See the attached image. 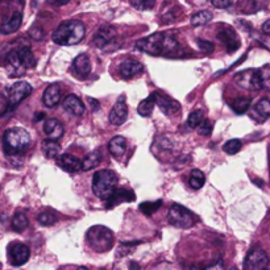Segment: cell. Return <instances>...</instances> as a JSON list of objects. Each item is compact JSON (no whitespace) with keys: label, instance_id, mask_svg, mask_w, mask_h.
Returning <instances> with one entry per match:
<instances>
[{"label":"cell","instance_id":"cell-1","mask_svg":"<svg viewBox=\"0 0 270 270\" xmlns=\"http://www.w3.org/2000/svg\"><path fill=\"white\" fill-rule=\"evenodd\" d=\"M136 48L140 51L150 55H165V57H178L182 50L179 44L173 36L164 32H157L145 38L136 41Z\"/></svg>","mask_w":270,"mask_h":270},{"label":"cell","instance_id":"cell-2","mask_svg":"<svg viewBox=\"0 0 270 270\" xmlns=\"http://www.w3.org/2000/svg\"><path fill=\"white\" fill-rule=\"evenodd\" d=\"M34 66H36V58L28 47L13 49L9 51L5 58V68L8 75L12 78L24 75L26 69H32Z\"/></svg>","mask_w":270,"mask_h":270},{"label":"cell","instance_id":"cell-3","mask_svg":"<svg viewBox=\"0 0 270 270\" xmlns=\"http://www.w3.org/2000/svg\"><path fill=\"white\" fill-rule=\"evenodd\" d=\"M86 34L85 24L79 20H68L61 23L53 32V41L61 47H70L79 44Z\"/></svg>","mask_w":270,"mask_h":270},{"label":"cell","instance_id":"cell-4","mask_svg":"<svg viewBox=\"0 0 270 270\" xmlns=\"http://www.w3.org/2000/svg\"><path fill=\"white\" fill-rule=\"evenodd\" d=\"M30 141V135L24 128H9L3 136V149L7 156H20L29 149Z\"/></svg>","mask_w":270,"mask_h":270},{"label":"cell","instance_id":"cell-5","mask_svg":"<svg viewBox=\"0 0 270 270\" xmlns=\"http://www.w3.org/2000/svg\"><path fill=\"white\" fill-rule=\"evenodd\" d=\"M86 241L93 250L98 253L108 252L114 246L115 236L111 229L103 225H94L86 233Z\"/></svg>","mask_w":270,"mask_h":270},{"label":"cell","instance_id":"cell-6","mask_svg":"<svg viewBox=\"0 0 270 270\" xmlns=\"http://www.w3.org/2000/svg\"><path fill=\"white\" fill-rule=\"evenodd\" d=\"M118 175L108 169L99 170L93 177V193L101 200H107L118 187Z\"/></svg>","mask_w":270,"mask_h":270},{"label":"cell","instance_id":"cell-7","mask_svg":"<svg viewBox=\"0 0 270 270\" xmlns=\"http://www.w3.org/2000/svg\"><path fill=\"white\" fill-rule=\"evenodd\" d=\"M168 220L174 227L186 229V228H191L196 223V216L190 210H187L186 207L182 206V204L174 203L170 207L169 214H168Z\"/></svg>","mask_w":270,"mask_h":270},{"label":"cell","instance_id":"cell-8","mask_svg":"<svg viewBox=\"0 0 270 270\" xmlns=\"http://www.w3.org/2000/svg\"><path fill=\"white\" fill-rule=\"evenodd\" d=\"M32 91H33V89L28 82H24V80L15 82L7 93V95H8V111L16 108L24 99L29 97Z\"/></svg>","mask_w":270,"mask_h":270},{"label":"cell","instance_id":"cell-9","mask_svg":"<svg viewBox=\"0 0 270 270\" xmlns=\"http://www.w3.org/2000/svg\"><path fill=\"white\" fill-rule=\"evenodd\" d=\"M235 83L240 86L241 89L249 90V91H260V80H258V72L254 69H248L244 72L237 73L235 78Z\"/></svg>","mask_w":270,"mask_h":270},{"label":"cell","instance_id":"cell-10","mask_svg":"<svg viewBox=\"0 0 270 270\" xmlns=\"http://www.w3.org/2000/svg\"><path fill=\"white\" fill-rule=\"evenodd\" d=\"M269 264V256L261 248L252 249L244 260V269L261 270Z\"/></svg>","mask_w":270,"mask_h":270},{"label":"cell","instance_id":"cell-11","mask_svg":"<svg viewBox=\"0 0 270 270\" xmlns=\"http://www.w3.org/2000/svg\"><path fill=\"white\" fill-rule=\"evenodd\" d=\"M7 254H8V260L11 262V265L22 266L29 260L30 250L23 243H12L8 246Z\"/></svg>","mask_w":270,"mask_h":270},{"label":"cell","instance_id":"cell-12","mask_svg":"<svg viewBox=\"0 0 270 270\" xmlns=\"http://www.w3.org/2000/svg\"><path fill=\"white\" fill-rule=\"evenodd\" d=\"M116 29L111 25H101L94 37V45L99 49H106L116 40Z\"/></svg>","mask_w":270,"mask_h":270},{"label":"cell","instance_id":"cell-13","mask_svg":"<svg viewBox=\"0 0 270 270\" xmlns=\"http://www.w3.org/2000/svg\"><path fill=\"white\" fill-rule=\"evenodd\" d=\"M128 118V107L127 103H125V97L122 95V97L119 98L116 103L112 107V110L110 112V123L112 125H122L125 123Z\"/></svg>","mask_w":270,"mask_h":270},{"label":"cell","instance_id":"cell-14","mask_svg":"<svg viewBox=\"0 0 270 270\" xmlns=\"http://www.w3.org/2000/svg\"><path fill=\"white\" fill-rule=\"evenodd\" d=\"M218 38L225 45L228 53H233L240 48V40L237 37L236 32L231 26L220 28V30L218 32Z\"/></svg>","mask_w":270,"mask_h":270},{"label":"cell","instance_id":"cell-15","mask_svg":"<svg viewBox=\"0 0 270 270\" xmlns=\"http://www.w3.org/2000/svg\"><path fill=\"white\" fill-rule=\"evenodd\" d=\"M144 73V65L136 59H125L119 65V74L123 79H132Z\"/></svg>","mask_w":270,"mask_h":270},{"label":"cell","instance_id":"cell-16","mask_svg":"<svg viewBox=\"0 0 270 270\" xmlns=\"http://www.w3.org/2000/svg\"><path fill=\"white\" fill-rule=\"evenodd\" d=\"M73 74L79 78V79H86L91 73V62L87 54H79L74 58L72 64Z\"/></svg>","mask_w":270,"mask_h":270},{"label":"cell","instance_id":"cell-17","mask_svg":"<svg viewBox=\"0 0 270 270\" xmlns=\"http://www.w3.org/2000/svg\"><path fill=\"white\" fill-rule=\"evenodd\" d=\"M154 100H156L157 106L160 107V110L168 116L178 114L181 111V104L178 101L169 97H165L160 93H154Z\"/></svg>","mask_w":270,"mask_h":270},{"label":"cell","instance_id":"cell-18","mask_svg":"<svg viewBox=\"0 0 270 270\" xmlns=\"http://www.w3.org/2000/svg\"><path fill=\"white\" fill-rule=\"evenodd\" d=\"M57 165L68 173H78L79 170H82V161L78 157L69 154V153L58 154L57 156Z\"/></svg>","mask_w":270,"mask_h":270},{"label":"cell","instance_id":"cell-19","mask_svg":"<svg viewBox=\"0 0 270 270\" xmlns=\"http://www.w3.org/2000/svg\"><path fill=\"white\" fill-rule=\"evenodd\" d=\"M136 199L135 193L128 189H115L114 193L107 199V208H114L118 204H122L124 202H133Z\"/></svg>","mask_w":270,"mask_h":270},{"label":"cell","instance_id":"cell-20","mask_svg":"<svg viewBox=\"0 0 270 270\" xmlns=\"http://www.w3.org/2000/svg\"><path fill=\"white\" fill-rule=\"evenodd\" d=\"M59 101H61V85L59 83H51L44 91V106L48 107V108H53V107L58 106Z\"/></svg>","mask_w":270,"mask_h":270},{"label":"cell","instance_id":"cell-21","mask_svg":"<svg viewBox=\"0 0 270 270\" xmlns=\"http://www.w3.org/2000/svg\"><path fill=\"white\" fill-rule=\"evenodd\" d=\"M237 11L244 15L257 13L268 5L266 0H239L237 1Z\"/></svg>","mask_w":270,"mask_h":270},{"label":"cell","instance_id":"cell-22","mask_svg":"<svg viewBox=\"0 0 270 270\" xmlns=\"http://www.w3.org/2000/svg\"><path fill=\"white\" fill-rule=\"evenodd\" d=\"M62 107L66 112L73 116H82L85 114V104L75 95H68L62 101Z\"/></svg>","mask_w":270,"mask_h":270},{"label":"cell","instance_id":"cell-23","mask_svg":"<svg viewBox=\"0 0 270 270\" xmlns=\"http://www.w3.org/2000/svg\"><path fill=\"white\" fill-rule=\"evenodd\" d=\"M44 132L48 136V139L58 141L64 136L65 128L62 125V123L57 120V119H48L47 122L44 123Z\"/></svg>","mask_w":270,"mask_h":270},{"label":"cell","instance_id":"cell-24","mask_svg":"<svg viewBox=\"0 0 270 270\" xmlns=\"http://www.w3.org/2000/svg\"><path fill=\"white\" fill-rule=\"evenodd\" d=\"M125 149H127V140L124 139L123 136H115L108 144V150L115 158H120V157L124 156Z\"/></svg>","mask_w":270,"mask_h":270},{"label":"cell","instance_id":"cell-25","mask_svg":"<svg viewBox=\"0 0 270 270\" xmlns=\"http://www.w3.org/2000/svg\"><path fill=\"white\" fill-rule=\"evenodd\" d=\"M23 23V15L20 12H15L11 16L8 22L4 23L3 25L0 26V33L3 34H11L15 33L20 26H22Z\"/></svg>","mask_w":270,"mask_h":270},{"label":"cell","instance_id":"cell-26","mask_svg":"<svg viewBox=\"0 0 270 270\" xmlns=\"http://www.w3.org/2000/svg\"><path fill=\"white\" fill-rule=\"evenodd\" d=\"M254 116H257L258 122H264L270 118V100L269 99H261L257 101V104L253 107Z\"/></svg>","mask_w":270,"mask_h":270},{"label":"cell","instance_id":"cell-27","mask_svg":"<svg viewBox=\"0 0 270 270\" xmlns=\"http://www.w3.org/2000/svg\"><path fill=\"white\" fill-rule=\"evenodd\" d=\"M41 150H43L44 156L47 157V158H57L61 148H59V144L57 143V140L47 139L43 141Z\"/></svg>","mask_w":270,"mask_h":270},{"label":"cell","instance_id":"cell-28","mask_svg":"<svg viewBox=\"0 0 270 270\" xmlns=\"http://www.w3.org/2000/svg\"><path fill=\"white\" fill-rule=\"evenodd\" d=\"M154 106H156V100H154V94H152L140 103L139 107H137V112L143 118H149L153 114Z\"/></svg>","mask_w":270,"mask_h":270},{"label":"cell","instance_id":"cell-29","mask_svg":"<svg viewBox=\"0 0 270 270\" xmlns=\"http://www.w3.org/2000/svg\"><path fill=\"white\" fill-rule=\"evenodd\" d=\"M101 162V154L100 150H94V152L89 153L85 157V160L82 161V170L89 172V170L97 168L98 165Z\"/></svg>","mask_w":270,"mask_h":270},{"label":"cell","instance_id":"cell-30","mask_svg":"<svg viewBox=\"0 0 270 270\" xmlns=\"http://www.w3.org/2000/svg\"><path fill=\"white\" fill-rule=\"evenodd\" d=\"M29 225V220L24 212H16L12 219V228L16 232H24Z\"/></svg>","mask_w":270,"mask_h":270},{"label":"cell","instance_id":"cell-31","mask_svg":"<svg viewBox=\"0 0 270 270\" xmlns=\"http://www.w3.org/2000/svg\"><path fill=\"white\" fill-rule=\"evenodd\" d=\"M204 182H206V177H204L203 172L198 169H194L191 172L190 178H189V185L191 186V189H194V190L202 189Z\"/></svg>","mask_w":270,"mask_h":270},{"label":"cell","instance_id":"cell-32","mask_svg":"<svg viewBox=\"0 0 270 270\" xmlns=\"http://www.w3.org/2000/svg\"><path fill=\"white\" fill-rule=\"evenodd\" d=\"M258 80L261 90L270 91V65H266L264 68L258 69Z\"/></svg>","mask_w":270,"mask_h":270},{"label":"cell","instance_id":"cell-33","mask_svg":"<svg viewBox=\"0 0 270 270\" xmlns=\"http://www.w3.org/2000/svg\"><path fill=\"white\" fill-rule=\"evenodd\" d=\"M212 20V12L210 11H200V12L194 13L191 16V24L194 26H200L207 24L208 22Z\"/></svg>","mask_w":270,"mask_h":270},{"label":"cell","instance_id":"cell-34","mask_svg":"<svg viewBox=\"0 0 270 270\" xmlns=\"http://www.w3.org/2000/svg\"><path fill=\"white\" fill-rule=\"evenodd\" d=\"M229 106H231V108H232L236 114L241 115L249 110L250 100H249L248 98H237V99H235V100H232L229 103Z\"/></svg>","mask_w":270,"mask_h":270},{"label":"cell","instance_id":"cell-35","mask_svg":"<svg viewBox=\"0 0 270 270\" xmlns=\"http://www.w3.org/2000/svg\"><path fill=\"white\" fill-rule=\"evenodd\" d=\"M162 206V200L158 199L156 202H145L140 204V211L143 212L144 215L150 216L153 215L154 212L160 210V207Z\"/></svg>","mask_w":270,"mask_h":270},{"label":"cell","instance_id":"cell-36","mask_svg":"<svg viewBox=\"0 0 270 270\" xmlns=\"http://www.w3.org/2000/svg\"><path fill=\"white\" fill-rule=\"evenodd\" d=\"M37 220L41 225L48 227V225H53V224L57 223L58 218H57V215H55L53 211H45L41 212V214L37 216Z\"/></svg>","mask_w":270,"mask_h":270},{"label":"cell","instance_id":"cell-37","mask_svg":"<svg viewBox=\"0 0 270 270\" xmlns=\"http://www.w3.org/2000/svg\"><path fill=\"white\" fill-rule=\"evenodd\" d=\"M241 147H243V144H241L240 140L232 139L224 144L223 150L227 153V154H231V156H233V154H236V153L240 152Z\"/></svg>","mask_w":270,"mask_h":270},{"label":"cell","instance_id":"cell-38","mask_svg":"<svg viewBox=\"0 0 270 270\" xmlns=\"http://www.w3.org/2000/svg\"><path fill=\"white\" fill-rule=\"evenodd\" d=\"M203 119H204V116H203V111H193V112L189 115V118H187V125H189V128H191V129H196V127L200 124V122H202Z\"/></svg>","mask_w":270,"mask_h":270},{"label":"cell","instance_id":"cell-39","mask_svg":"<svg viewBox=\"0 0 270 270\" xmlns=\"http://www.w3.org/2000/svg\"><path fill=\"white\" fill-rule=\"evenodd\" d=\"M198 133L200 136H210L212 133V129H214V123L211 120H208V119H203L200 124H199L198 127Z\"/></svg>","mask_w":270,"mask_h":270},{"label":"cell","instance_id":"cell-40","mask_svg":"<svg viewBox=\"0 0 270 270\" xmlns=\"http://www.w3.org/2000/svg\"><path fill=\"white\" fill-rule=\"evenodd\" d=\"M131 4L139 11H148L156 4V0H131Z\"/></svg>","mask_w":270,"mask_h":270},{"label":"cell","instance_id":"cell-41","mask_svg":"<svg viewBox=\"0 0 270 270\" xmlns=\"http://www.w3.org/2000/svg\"><path fill=\"white\" fill-rule=\"evenodd\" d=\"M196 44H198L199 49L206 53V54H211L214 49H215V45L211 43V41H207V40H202V38H198L196 40Z\"/></svg>","mask_w":270,"mask_h":270},{"label":"cell","instance_id":"cell-42","mask_svg":"<svg viewBox=\"0 0 270 270\" xmlns=\"http://www.w3.org/2000/svg\"><path fill=\"white\" fill-rule=\"evenodd\" d=\"M137 244H140V243H124V244H122L120 246H119L118 249V257H123V256H127L128 253H131L132 250L135 249V246Z\"/></svg>","mask_w":270,"mask_h":270},{"label":"cell","instance_id":"cell-43","mask_svg":"<svg viewBox=\"0 0 270 270\" xmlns=\"http://www.w3.org/2000/svg\"><path fill=\"white\" fill-rule=\"evenodd\" d=\"M233 0H211V3L214 7L219 9H225L228 8L229 5L232 4Z\"/></svg>","mask_w":270,"mask_h":270},{"label":"cell","instance_id":"cell-44","mask_svg":"<svg viewBox=\"0 0 270 270\" xmlns=\"http://www.w3.org/2000/svg\"><path fill=\"white\" fill-rule=\"evenodd\" d=\"M48 4L53 5V7H62V5H66L70 1V0H47Z\"/></svg>","mask_w":270,"mask_h":270},{"label":"cell","instance_id":"cell-45","mask_svg":"<svg viewBox=\"0 0 270 270\" xmlns=\"http://www.w3.org/2000/svg\"><path fill=\"white\" fill-rule=\"evenodd\" d=\"M262 32H264V34H266V36H269L270 37V19L269 20H266V22L262 24Z\"/></svg>","mask_w":270,"mask_h":270},{"label":"cell","instance_id":"cell-46","mask_svg":"<svg viewBox=\"0 0 270 270\" xmlns=\"http://www.w3.org/2000/svg\"><path fill=\"white\" fill-rule=\"evenodd\" d=\"M89 103H90V106H91V110H93V112H95V111L99 110V104H98V101L95 100V99H91V98H89Z\"/></svg>","mask_w":270,"mask_h":270},{"label":"cell","instance_id":"cell-47","mask_svg":"<svg viewBox=\"0 0 270 270\" xmlns=\"http://www.w3.org/2000/svg\"><path fill=\"white\" fill-rule=\"evenodd\" d=\"M44 118V114H37V116H36V120H38V119H43Z\"/></svg>","mask_w":270,"mask_h":270}]
</instances>
